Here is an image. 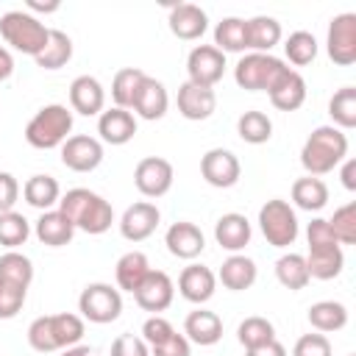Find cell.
Instances as JSON below:
<instances>
[{
    "label": "cell",
    "instance_id": "6da1fadb",
    "mask_svg": "<svg viewBox=\"0 0 356 356\" xmlns=\"http://www.w3.org/2000/svg\"><path fill=\"white\" fill-rule=\"evenodd\" d=\"M56 209L75 225V231H86V234H95V236L106 234L114 222L111 203L103 195H97L92 189H83V186H75L67 195H61Z\"/></svg>",
    "mask_w": 356,
    "mask_h": 356
},
{
    "label": "cell",
    "instance_id": "7a4b0ae2",
    "mask_svg": "<svg viewBox=\"0 0 356 356\" xmlns=\"http://www.w3.org/2000/svg\"><path fill=\"white\" fill-rule=\"evenodd\" d=\"M348 159V136L345 131L334 125H320L309 134V139L300 147V164L306 175H328L334 167H339Z\"/></svg>",
    "mask_w": 356,
    "mask_h": 356
},
{
    "label": "cell",
    "instance_id": "3957f363",
    "mask_svg": "<svg viewBox=\"0 0 356 356\" xmlns=\"http://www.w3.org/2000/svg\"><path fill=\"white\" fill-rule=\"evenodd\" d=\"M72 134V108L61 103L42 106L25 125V142L36 150L61 147Z\"/></svg>",
    "mask_w": 356,
    "mask_h": 356
},
{
    "label": "cell",
    "instance_id": "277c9868",
    "mask_svg": "<svg viewBox=\"0 0 356 356\" xmlns=\"http://www.w3.org/2000/svg\"><path fill=\"white\" fill-rule=\"evenodd\" d=\"M0 36L17 53H25V56L36 58L47 44L50 28L39 17H33L31 11H6L0 17Z\"/></svg>",
    "mask_w": 356,
    "mask_h": 356
},
{
    "label": "cell",
    "instance_id": "5b68a950",
    "mask_svg": "<svg viewBox=\"0 0 356 356\" xmlns=\"http://www.w3.org/2000/svg\"><path fill=\"white\" fill-rule=\"evenodd\" d=\"M286 70V61L273 53H245L234 67V81L239 89L267 92Z\"/></svg>",
    "mask_w": 356,
    "mask_h": 356
},
{
    "label": "cell",
    "instance_id": "8992f818",
    "mask_svg": "<svg viewBox=\"0 0 356 356\" xmlns=\"http://www.w3.org/2000/svg\"><path fill=\"white\" fill-rule=\"evenodd\" d=\"M259 228L273 248H289L298 239V214L286 200L273 197L259 209Z\"/></svg>",
    "mask_w": 356,
    "mask_h": 356
},
{
    "label": "cell",
    "instance_id": "52a82bcc",
    "mask_svg": "<svg viewBox=\"0 0 356 356\" xmlns=\"http://www.w3.org/2000/svg\"><path fill=\"white\" fill-rule=\"evenodd\" d=\"M78 312L83 320L97 323V325L114 323L122 314V295L117 286L103 284V281L86 284L78 295Z\"/></svg>",
    "mask_w": 356,
    "mask_h": 356
},
{
    "label": "cell",
    "instance_id": "ba28073f",
    "mask_svg": "<svg viewBox=\"0 0 356 356\" xmlns=\"http://www.w3.org/2000/svg\"><path fill=\"white\" fill-rule=\"evenodd\" d=\"M325 53L339 67H350L356 61V14L353 11L337 14L331 19L328 36H325Z\"/></svg>",
    "mask_w": 356,
    "mask_h": 356
},
{
    "label": "cell",
    "instance_id": "9c48e42d",
    "mask_svg": "<svg viewBox=\"0 0 356 356\" xmlns=\"http://www.w3.org/2000/svg\"><path fill=\"white\" fill-rule=\"evenodd\" d=\"M186 72H189L192 83L214 89V83L225 72V53L217 50L214 44H197L186 56Z\"/></svg>",
    "mask_w": 356,
    "mask_h": 356
},
{
    "label": "cell",
    "instance_id": "30bf717a",
    "mask_svg": "<svg viewBox=\"0 0 356 356\" xmlns=\"http://www.w3.org/2000/svg\"><path fill=\"white\" fill-rule=\"evenodd\" d=\"M200 175H203V181H206L209 186L228 189V186H234V184L239 181L242 164H239V159H236L231 150H225V147H211V150H206L203 159H200Z\"/></svg>",
    "mask_w": 356,
    "mask_h": 356
},
{
    "label": "cell",
    "instance_id": "8fae6325",
    "mask_svg": "<svg viewBox=\"0 0 356 356\" xmlns=\"http://www.w3.org/2000/svg\"><path fill=\"white\" fill-rule=\"evenodd\" d=\"M103 161V142L86 134H75L61 145V164L72 172H92Z\"/></svg>",
    "mask_w": 356,
    "mask_h": 356
},
{
    "label": "cell",
    "instance_id": "7c38bea8",
    "mask_svg": "<svg viewBox=\"0 0 356 356\" xmlns=\"http://www.w3.org/2000/svg\"><path fill=\"white\" fill-rule=\"evenodd\" d=\"M172 178H175L172 164L167 159H161V156H147L134 170V184H136V189L145 197H161V195H167L170 186H172Z\"/></svg>",
    "mask_w": 356,
    "mask_h": 356
},
{
    "label": "cell",
    "instance_id": "4fadbf2b",
    "mask_svg": "<svg viewBox=\"0 0 356 356\" xmlns=\"http://www.w3.org/2000/svg\"><path fill=\"white\" fill-rule=\"evenodd\" d=\"M172 298H175V284L164 270H150L145 281L134 289V300L139 303V309L153 312V314L170 309Z\"/></svg>",
    "mask_w": 356,
    "mask_h": 356
},
{
    "label": "cell",
    "instance_id": "5bb4252c",
    "mask_svg": "<svg viewBox=\"0 0 356 356\" xmlns=\"http://www.w3.org/2000/svg\"><path fill=\"white\" fill-rule=\"evenodd\" d=\"M159 222H161L159 206L150 203V200H139V203H134V206H128L122 211V217H120V234L128 242H142V239H147L159 228Z\"/></svg>",
    "mask_w": 356,
    "mask_h": 356
},
{
    "label": "cell",
    "instance_id": "9a60e30c",
    "mask_svg": "<svg viewBox=\"0 0 356 356\" xmlns=\"http://www.w3.org/2000/svg\"><path fill=\"white\" fill-rule=\"evenodd\" d=\"M217 108V95L214 89L209 86H197L192 81H184L178 86V114L184 120H192V122H200V120H209Z\"/></svg>",
    "mask_w": 356,
    "mask_h": 356
},
{
    "label": "cell",
    "instance_id": "2e32d148",
    "mask_svg": "<svg viewBox=\"0 0 356 356\" xmlns=\"http://www.w3.org/2000/svg\"><path fill=\"white\" fill-rule=\"evenodd\" d=\"M164 245H167V250H170L175 259H186V261H192V259H197V256L203 253V248H206V236H203V231H200L195 222H189V220H178V222H172V225L167 228V234H164Z\"/></svg>",
    "mask_w": 356,
    "mask_h": 356
},
{
    "label": "cell",
    "instance_id": "e0dca14e",
    "mask_svg": "<svg viewBox=\"0 0 356 356\" xmlns=\"http://www.w3.org/2000/svg\"><path fill=\"white\" fill-rule=\"evenodd\" d=\"M167 25L172 31V36L184 39V42H195L206 33L209 28V17L200 6L195 3H175L170 8V17H167Z\"/></svg>",
    "mask_w": 356,
    "mask_h": 356
},
{
    "label": "cell",
    "instance_id": "ac0fdd59",
    "mask_svg": "<svg viewBox=\"0 0 356 356\" xmlns=\"http://www.w3.org/2000/svg\"><path fill=\"white\" fill-rule=\"evenodd\" d=\"M106 106V89L97 78L92 75H78L72 83H70V108L83 114V117H100Z\"/></svg>",
    "mask_w": 356,
    "mask_h": 356
},
{
    "label": "cell",
    "instance_id": "d6986e66",
    "mask_svg": "<svg viewBox=\"0 0 356 356\" xmlns=\"http://www.w3.org/2000/svg\"><path fill=\"white\" fill-rule=\"evenodd\" d=\"M214 289H217V275L206 264H189L178 275V292L189 303H197L200 306V303L211 300Z\"/></svg>",
    "mask_w": 356,
    "mask_h": 356
},
{
    "label": "cell",
    "instance_id": "ffe728a7",
    "mask_svg": "<svg viewBox=\"0 0 356 356\" xmlns=\"http://www.w3.org/2000/svg\"><path fill=\"white\" fill-rule=\"evenodd\" d=\"M167 106H170V97H167V89L161 81L145 75L139 89H136V97H134V114L142 117V120H161L167 114Z\"/></svg>",
    "mask_w": 356,
    "mask_h": 356
},
{
    "label": "cell",
    "instance_id": "44dd1931",
    "mask_svg": "<svg viewBox=\"0 0 356 356\" xmlns=\"http://www.w3.org/2000/svg\"><path fill=\"white\" fill-rule=\"evenodd\" d=\"M97 134L106 145H125L136 136V117L128 108H106L97 117Z\"/></svg>",
    "mask_w": 356,
    "mask_h": 356
},
{
    "label": "cell",
    "instance_id": "7402d4cb",
    "mask_svg": "<svg viewBox=\"0 0 356 356\" xmlns=\"http://www.w3.org/2000/svg\"><path fill=\"white\" fill-rule=\"evenodd\" d=\"M267 95H270V103L278 108V111H295V108H300L303 103H306V81H303V75L298 72V70H286L270 89H267Z\"/></svg>",
    "mask_w": 356,
    "mask_h": 356
},
{
    "label": "cell",
    "instance_id": "603a6c76",
    "mask_svg": "<svg viewBox=\"0 0 356 356\" xmlns=\"http://www.w3.org/2000/svg\"><path fill=\"white\" fill-rule=\"evenodd\" d=\"M250 236H253L250 222H248V217L239 214V211H228V214H222V217L214 222V239H217V245H220L222 250H228V253H239L245 245H250Z\"/></svg>",
    "mask_w": 356,
    "mask_h": 356
},
{
    "label": "cell",
    "instance_id": "cb8c5ba5",
    "mask_svg": "<svg viewBox=\"0 0 356 356\" xmlns=\"http://www.w3.org/2000/svg\"><path fill=\"white\" fill-rule=\"evenodd\" d=\"M33 234L42 245L47 248H64L72 242L75 236V225L58 211V209H50V211H42L39 220L33 222Z\"/></svg>",
    "mask_w": 356,
    "mask_h": 356
},
{
    "label": "cell",
    "instance_id": "d4e9b609",
    "mask_svg": "<svg viewBox=\"0 0 356 356\" xmlns=\"http://www.w3.org/2000/svg\"><path fill=\"white\" fill-rule=\"evenodd\" d=\"M184 337L195 345H217L222 339V320L209 309H195L184 320Z\"/></svg>",
    "mask_w": 356,
    "mask_h": 356
},
{
    "label": "cell",
    "instance_id": "484cf974",
    "mask_svg": "<svg viewBox=\"0 0 356 356\" xmlns=\"http://www.w3.org/2000/svg\"><path fill=\"white\" fill-rule=\"evenodd\" d=\"M303 259H306V267H309V278H317V281H331L345 267L342 245H317V248H309V256H303Z\"/></svg>",
    "mask_w": 356,
    "mask_h": 356
},
{
    "label": "cell",
    "instance_id": "4316f807",
    "mask_svg": "<svg viewBox=\"0 0 356 356\" xmlns=\"http://www.w3.org/2000/svg\"><path fill=\"white\" fill-rule=\"evenodd\" d=\"M256 275H259V270H256L253 259H248L242 253H231L222 261V267L217 273V281L231 292H245V289H250L256 284Z\"/></svg>",
    "mask_w": 356,
    "mask_h": 356
},
{
    "label": "cell",
    "instance_id": "83f0119b",
    "mask_svg": "<svg viewBox=\"0 0 356 356\" xmlns=\"http://www.w3.org/2000/svg\"><path fill=\"white\" fill-rule=\"evenodd\" d=\"M22 197L28 206L39 209V211H50L58 206L61 200V186L53 175H31L25 184H22Z\"/></svg>",
    "mask_w": 356,
    "mask_h": 356
},
{
    "label": "cell",
    "instance_id": "f1b7e54d",
    "mask_svg": "<svg viewBox=\"0 0 356 356\" xmlns=\"http://www.w3.org/2000/svg\"><path fill=\"white\" fill-rule=\"evenodd\" d=\"M150 261L142 250H128L117 259V267H114V278H117V289L120 292H131L145 281V275L150 273Z\"/></svg>",
    "mask_w": 356,
    "mask_h": 356
},
{
    "label": "cell",
    "instance_id": "f546056e",
    "mask_svg": "<svg viewBox=\"0 0 356 356\" xmlns=\"http://www.w3.org/2000/svg\"><path fill=\"white\" fill-rule=\"evenodd\" d=\"M245 28H248V50L250 53H270L281 42V22L275 17H267V14L250 17V19H245Z\"/></svg>",
    "mask_w": 356,
    "mask_h": 356
},
{
    "label": "cell",
    "instance_id": "4dcf8cb0",
    "mask_svg": "<svg viewBox=\"0 0 356 356\" xmlns=\"http://www.w3.org/2000/svg\"><path fill=\"white\" fill-rule=\"evenodd\" d=\"M309 323L320 334H334L348 325V309L339 300H317L309 306Z\"/></svg>",
    "mask_w": 356,
    "mask_h": 356
},
{
    "label": "cell",
    "instance_id": "1f68e13d",
    "mask_svg": "<svg viewBox=\"0 0 356 356\" xmlns=\"http://www.w3.org/2000/svg\"><path fill=\"white\" fill-rule=\"evenodd\" d=\"M292 203L303 211H320L328 203V186L323 178L303 175L292 184Z\"/></svg>",
    "mask_w": 356,
    "mask_h": 356
},
{
    "label": "cell",
    "instance_id": "d6a6232c",
    "mask_svg": "<svg viewBox=\"0 0 356 356\" xmlns=\"http://www.w3.org/2000/svg\"><path fill=\"white\" fill-rule=\"evenodd\" d=\"M50 317V334H53V342L58 350L64 348H72V345H81L83 339V317L72 314V312H61V314H47Z\"/></svg>",
    "mask_w": 356,
    "mask_h": 356
},
{
    "label": "cell",
    "instance_id": "836d02e7",
    "mask_svg": "<svg viewBox=\"0 0 356 356\" xmlns=\"http://www.w3.org/2000/svg\"><path fill=\"white\" fill-rule=\"evenodd\" d=\"M214 47L222 53H242L248 50V28L242 17H225L214 28Z\"/></svg>",
    "mask_w": 356,
    "mask_h": 356
},
{
    "label": "cell",
    "instance_id": "e575fe53",
    "mask_svg": "<svg viewBox=\"0 0 356 356\" xmlns=\"http://www.w3.org/2000/svg\"><path fill=\"white\" fill-rule=\"evenodd\" d=\"M72 58V39L58 31V28H50V36H47V44L44 50L33 58L42 70H61L67 61Z\"/></svg>",
    "mask_w": 356,
    "mask_h": 356
},
{
    "label": "cell",
    "instance_id": "d590c367",
    "mask_svg": "<svg viewBox=\"0 0 356 356\" xmlns=\"http://www.w3.org/2000/svg\"><path fill=\"white\" fill-rule=\"evenodd\" d=\"M275 278H278L281 286H286L289 292L306 289V284L312 281V278H309L306 259H303L300 253H284V256L275 261Z\"/></svg>",
    "mask_w": 356,
    "mask_h": 356
},
{
    "label": "cell",
    "instance_id": "8d00e7d4",
    "mask_svg": "<svg viewBox=\"0 0 356 356\" xmlns=\"http://www.w3.org/2000/svg\"><path fill=\"white\" fill-rule=\"evenodd\" d=\"M236 134H239V139L248 142V145H264V142H270V136H273V120H270L264 111L250 108V111L239 114V120H236Z\"/></svg>",
    "mask_w": 356,
    "mask_h": 356
},
{
    "label": "cell",
    "instance_id": "74e56055",
    "mask_svg": "<svg viewBox=\"0 0 356 356\" xmlns=\"http://www.w3.org/2000/svg\"><path fill=\"white\" fill-rule=\"evenodd\" d=\"M328 114L334 120V128H339V131L356 128V89L353 86L337 89L328 100Z\"/></svg>",
    "mask_w": 356,
    "mask_h": 356
},
{
    "label": "cell",
    "instance_id": "f35d334b",
    "mask_svg": "<svg viewBox=\"0 0 356 356\" xmlns=\"http://www.w3.org/2000/svg\"><path fill=\"white\" fill-rule=\"evenodd\" d=\"M142 78H145V72L139 67H122V70H117V75L111 81V100H114L117 108H128L131 111Z\"/></svg>",
    "mask_w": 356,
    "mask_h": 356
},
{
    "label": "cell",
    "instance_id": "ab89813d",
    "mask_svg": "<svg viewBox=\"0 0 356 356\" xmlns=\"http://www.w3.org/2000/svg\"><path fill=\"white\" fill-rule=\"evenodd\" d=\"M236 339H239V345H242L245 350L259 348V345H267V342L275 339V325H273L267 317H259V314L245 317V320L239 323V328H236Z\"/></svg>",
    "mask_w": 356,
    "mask_h": 356
},
{
    "label": "cell",
    "instance_id": "60d3db41",
    "mask_svg": "<svg viewBox=\"0 0 356 356\" xmlns=\"http://www.w3.org/2000/svg\"><path fill=\"white\" fill-rule=\"evenodd\" d=\"M0 281H11L28 289L33 281V261L19 250H6L0 256Z\"/></svg>",
    "mask_w": 356,
    "mask_h": 356
},
{
    "label": "cell",
    "instance_id": "b9f144b4",
    "mask_svg": "<svg viewBox=\"0 0 356 356\" xmlns=\"http://www.w3.org/2000/svg\"><path fill=\"white\" fill-rule=\"evenodd\" d=\"M284 53H286L289 64H295V67L312 64L317 58V39H314V33H309V31H292L286 36V42H284Z\"/></svg>",
    "mask_w": 356,
    "mask_h": 356
},
{
    "label": "cell",
    "instance_id": "7bdbcfd3",
    "mask_svg": "<svg viewBox=\"0 0 356 356\" xmlns=\"http://www.w3.org/2000/svg\"><path fill=\"white\" fill-rule=\"evenodd\" d=\"M31 236V222L19 211H3L0 214V245L8 250H17Z\"/></svg>",
    "mask_w": 356,
    "mask_h": 356
},
{
    "label": "cell",
    "instance_id": "ee69618b",
    "mask_svg": "<svg viewBox=\"0 0 356 356\" xmlns=\"http://www.w3.org/2000/svg\"><path fill=\"white\" fill-rule=\"evenodd\" d=\"M334 239L339 245H356V203H345L334 211V217L328 220Z\"/></svg>",
    "mask_w": 356,
    "mask_h": 356
},
{
    "label": "cell",
    "instance_id": "f6af8a7d",
    "mask_svg": "<svg viewBox=\"0 0 356 356\" xmlns=\"http://www.w3.org/2000/svg\"><path fill=\"white\" fill-rule=\"evenodd\" d=\"M28 298V289L11 281H0V320H11L22 312Z\"/></svg>",
    "mask_w": 356,
    "mask_h": 356
},
{
    "label": "cell",
    "instance_id": "bcb514c9",
    "mask_svg": "<svg viewBox=\"0 0 356 356\" xmlns=\"http://www.w3.org/2000/svg\"><path fill=\"white\" fill-rule=\"evenodd\" d=\"M28 345L36 350V353H56V342H53V334H50V317L42 314L36 317L31 325H28Z\"/></svg>",
    "mask_w": 356,
    "mask_h": 356
},
{
    "label": "cell",
    "instance_id": "7dc6e473",
    "mask_svg": "<svg viewBox=\"0 0 356 356\" xmlns=\"http://www.w3.org/2000/svg\"><path fill=\"white\" fill-rule=\"evenodd\" d=\"M292 356H331V342L320 331L303 334V337H298V342L292 348Z\"/></svg>",
    "mask_w": 356,
    "mask_h": 356
},
{
    "label": "cell",
    "instance_id": "c3c4849f",
    "mask_svg": "<svg viewBox=\"0 0 356 356\" xmlns=\"http://www.w3.org/2000/svg\"><path fill=\"white\" fill-rule=\"evenodd\" d=\"M172 331H175V328H172V323H170V320H164L161 314H153V317H147V320L142 323V339L147 342V348H153V345L164 342Z\"/></svg>",
    "mask_w": 356,
    "mask_h": 356
},
{
    "label": "cell",
    "instance_id": "681fc988",
    "mask_svg": "<svg viewBox=\"0 0 356 356\" xmlns=\"http://www.w3.org/2000/svg\"><path fill=\"white\" fill-rule=\"evenodd\" d=\"M111 356H150V348L136 334H120L111 342Z\"/></svg>",
    "mask_w": 356,
    "mask_h": 356
},
{
    "label": "cell",
    "instance_id": "f907efd6",
    "mask_svg": "<svg viewBox=\"0 0 356 356\" xmlns=\"http://www.w3.org/2000/svg\"><path fill=\"white\" fill-rule=\"evenodd\" d=\"M189 353H192L189 339L184 334H178V331H172L164 342H159V345L150 348V356H189Z\"/></svg>",
    "mask_w": 356,
    "mask_h": 356
},
{
    "label": "cell",
    "instance_id": "816d5d0a",
    "mask_svg": "<svg viewBox=\"0 0 356 356\" xmlns=\"http://www.w3.org/2000/svg\"><path fill=\"white\" fill-rule=\"evenodd\" d=\"M306 239H309V248H317V245H339V242L334 239V231H331L328 220H323V217H314V220L309 222Z\"/></svg>",
    "mask_w": 356,
    "mask_h": 356
},
{
    "label": "cell",
    "instance_id": "f5cc1de1",
    "mask_svg": "<svg viewBox=\"0 0 356 356\" xmlns=\"http://www.w3.org/2000/svg\"><path fill=\"white\" fill-rule=\"evenodd\" d=\"M17 200H19V181L11 172H0V214L14 211Z\"/></svg>",
    "mask_w": 356,
    "mask_h": 356
},
{
    "label": "cell",
    "instance_id": "db71d44e",
    "mask_svg": "<svg viewBox=\"0 0 356 356\" xmlns=\"http://www.w3.org/2000/svg\"><path fill=\"white\" fill-rule=\"evenodd\" d=\"M339 178H342V186H345L348 192H356V159H345V161H342Z\"/></svg>",
    "mask_w": 356,
    "mask_h": 356
},
{
    "label": "cell",
    "instance_id": "11a10c76",
    "mask_svg": "<svg viewBox=\"0 0 356 356\" xmlns=\"http://www.w3.org/2000/svg\"><path fill=\"white\" fill-rule=\"evenodd\" d=\"M245 356H286V348H284L278 339H273V342H267V345H259V348L245 350Z\"/></svg>",
    "mask_w": 356,
    "mask_h": 356
},
{
    "label": "cell",
    "instance_id": "9f6ffc18",
    "mask_svg": "<svg viewBox=\"0 0 356 356\" xmlns=\"http://www.w3.org/2000/svg\"><path fill=\"white\" fill-rule=\"evenodd\" d=\"M11 72H14V58H11V53L0 44V81H8Z\"/></svg>",
    "mask_w": 356,
    "mask_h": 356
},
{
    "label": "cell",
    "instance_id": "6f0895ef",
    "mask_svg": "<svg viewBox=\"0 0 356 356\" xmlns=\"http://www.w3.org/2000/svg\"><path fill=\"white\" fill-rule=\"evenodd\" d=\"M28 8H31V11H44V14H50V11H58V3H56V0H50V3L28 0Z\"/></svg>",
    "mask_w": 356,
    "mask_h": 356
},
{
    "label": "cell",
    "instance_id": "680465c9",
    "mask_svg": "<svg viewBox=\"0 0 356 356\" xmlns=\"http://www.w3.org/2000/svg\"><path fill=\"white\" fill-rule=\"evenodd\" d=\"M61 356H97V353L92 348H86V345H72V348H64Z\"/></svg>",
    "mask_w": 356,
    "mask_h": 356
},
{
    "label": "cell",
    "instance_id": "91938a15",
    "mask_svg": "<svg viewBox=\"0 0 356 356\" xmlns=\"http://www.w3.org/2000/svg\"><path fill=\"white\" fill-rule=\"evenodd\" d=\"M348 356H353V353H348Z\"/></svg>",
    "mask_w": 356,
    "mask_h": 356
}]
</instances>
